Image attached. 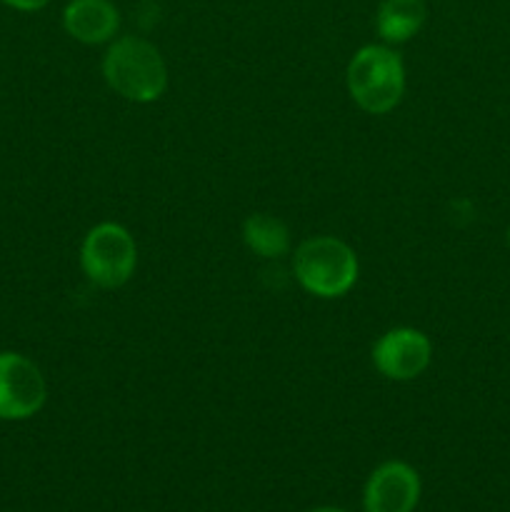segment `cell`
Segmentation results:
<instances>
[{"label":"cell","mask_w":510,"mask_h":512,"mask_svg":"<svg viewBox=\"0 0 510 512\" xmlns=\"http://www.w3.org/2000/svg\"><path fill=\"white\" fill-rule=\"evenodd\" d=\"M103 75L110 90L130 103H153L168 88V68L150 40L123 35L110 40L103 58Z\"/></svg>","instance_id":"6da1fadb"},{"label":"cell","mask_w":510,"mask_h":512,"mask_svg":"<svg viewBox=\"0 0 510 512\" xmlns=\"http://www.w3.org/2000/svg\"><path fill=\"white\" fill-rule=\"evenodd\" d=\"M345 83L358 108L370 115H385L403 98V60L390 45H365L350 58Z\"/></svg>","instance_id":"7a4b0ae2"},{"label":"cell","mask_w":510,"mask_h":512,"mask_svg":"<svg viewBox=\"0 0 510 512\" xmlns=\"http://www.w3.org/2000/svg\"><path fill=\"white\" fill-rule=\"evenodd\" d=\"M358 258L353 248L333 235L303 240L293 255V275L300 288L315 298H340L358 280Z\"/></svg>","instance_id":"3957f363"},{"label":"cell","mask_w":510,"mask_h":512,"mask_svg":"<svg viewBox=\"0 0 510 512\" xmlns=\"http://www.w3.org/2000/svg\"><path fill=\"white\" fill-rule=\"evenodd\" d=\"M80 265L90 283L113 290L128 283L138 265L135 240L123 225L100 223L88 230L80 248Z\"/></svg>","instance_id":"277c9868"},{"label":"cell","mask_w":510,"mask_h":512,"mask_svg":"<svg viewBox=\"0 0 510 512\" xmlns=\"http://www.w3.org/2000/svg\"><path fill=\"white\" fill-rule=\"evenodd\" d=\"M48 385L30 358L0 353V420H28L45 405Z\"/></svg>","instance_id":"5b68a950"},{"label":"cell","mask_w":510,"mask_h":512,"mask_svg":"<svg viewBox=\"0 0 510 512\" xmlns=\"http://www.w3.org/2000/svg\"><path fill=\"white\" fill-rule=\"evenodd\" d=\"M433 360V345L428 335L415 328H393L373 345V365L383 378L405 383L428 370Z\"/></svg>","instance_id":"8992f818"},{"label":"cell","mask_w":510,"mask_h":512,"mask_svg":"<svg viewBox=\"0 0 510 512\" xmlns=\"http://www.w3.org/2000/svg\"><path fill=\"white\" fill-rule=\"evenodd\" d=\"M420 500V478L408 463H383L365 485V512H413Z\"/></svg>","instance_id":"52a82bcc"},{"label":"cell","mask_w":510,"mask_h":512,"mask_svg":"<svg viewBox=\"0 0 510 512\" xmlns=\"http://www.w3.org/2000/svg\"><path fill=\"white\" fill-rule=\"evenodd\" d=\"M63 28L78 43H110L120 30V10L113 0H70L63 8Z\"/></svg>","instance_id":"ba28073f"},{"label":"cell","mask_w":510,"mask_h":512,"mask_svg":"<svg viewBox=\"0 0 510 512\" xmlns=\"http://www.w3.org/2000/svg\"><path fill=\"white\" fill-rule=\"evenodd\" d=\"M425 18H428L425 0H380L375 30L388 45H400L420 33Z\"/></svg>","instance_id":"9c48e42d"},{"label":"cell","mask_w":510,"mask_h":512,"mask_svg":"<svg viewBox=\"0 0 510 512\" xmlns=\"http://www.w3.org/2000/svg\"><path fill=\"white\" fill-rule=\"evenodd\" d=\"M243 240L255 255L265 260H278L290 250V233L283 220L265 213H255L245 220Z\"/></svg>","instance_id":"30bf717a"},{"label":"cell","mask_w":510,"mask_h":512,"mask_svg":"<svg viewBox=\"0 0 510 512\" xmlns=\"http://www.w3.org/2000/svg\"><path fill=\"white\" fill-rule=\"evenodd\" d=\"M0 3L20 10V13H35V10H43L45 5H50V0H0Z\"/></svg>","instance_id":"8fae6325"},{"label":"cell","mask_w":510,"mask_h":512,"mask_svg":"<svg viewBox=\"0 0 510 512\" xmlns=\"http://www.w3.org/2000/svg\"><path fill=\"white\" fill-rule=\"evenodd\" d=\"M313 512H345V510H340V508H320V510H313Z\"/></svg>","instance_id":"7c38bea8"},{"label":"cell","mask_w":510,"mask_h":512,"mask_svg":"<svg viewBox=\"0 0 510 512\" xmlns=\"http://www.w3.org/2000/svg\"><path fill=\"white\" fill-rule=\"evenodd\" d=\"M505 243H508V248H510V225H508V230H505Z\"/></svg>","instance_id":"4fadbf2b"}]
</instances>
